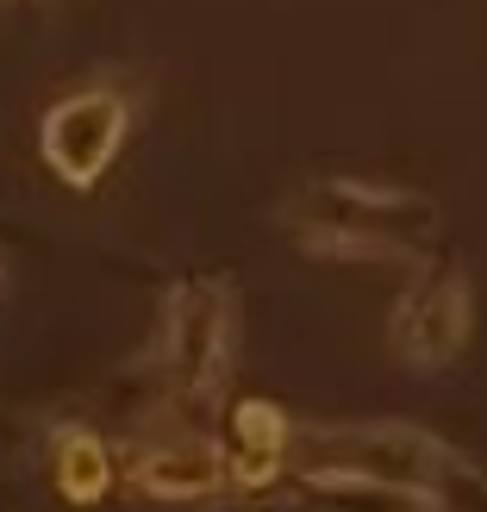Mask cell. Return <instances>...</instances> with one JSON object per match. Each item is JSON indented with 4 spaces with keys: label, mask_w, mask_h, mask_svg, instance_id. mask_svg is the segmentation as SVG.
I'll return each instance as SVG.
<instances>
[{
    "label": "cell",
    "mask_w": 487,
    "mask_h": 512,
    "mask_svg": "<svg viewBox=\"0 0 487 512\" xmlns=\"http://www.w3.org/2000/svg\"><path fill=\"white\" fill-rule=\"evenodd\" d=\"M281 225L300 250L338 256V263H413L438 238V200L400 182H356L319 175L281 200Z\"/></svg>",
    "instance_id": "1"
},
{
    "label": "cell",
    "mask_w": 487,
    "mask_h": 512,
    "mask_svg": "<svg viewBox=\"0 0 487 512\" xmlns=\"http://www.w3.org/2000/svg\"><path fill=\"white\" fill-rule=\"evenodd\" d=\"M450 469L456 456L444 450V438L400 419L331 425L300 456V481H363V488H406V494H431Z\"/></svg>",
    "instance_id": "2"
},
{
    "label": "cell",
    "mask_w": 487,
    "mask_h": 512,
    "mask_svg": "<svg viewBox=\"0 0 487 512\" xmlns=\"http://www.w3.org/2000/svg\"><path fill=\"white\" fill-rule=\"evenodd\" d=\"M232 281L219 275H194L169 294L163 306V338H157V369L169 381L175 400L188 406H213L225 375H232Z\"/></svg>",
    "instance_id": "3"
},
{
    "label": "cell",
    "mask_w": 487,
    "mask_h": 512,
    "mask_svg": "<svg viewBox=\"0 0 487 512\" xmlns=\"http://www.w3.org/2000/svg\"><path fill=\"white\" fill-rule=\"evenodd\" d=\"M125 132H132V94L113 88V82H94V88H75V94L44 107L38 150H44V163H50L57 182L94 188L125 150Z\"/></svg>",
    "instance_id": "4"
},
{
    "label": "cell",
    "mask_w": 487,
    "mask_h": 512,
    "mask_svg": "<svg viewBox=\"0 0 487 512\" xmlns=\"http://www.w3.org/2000/svg\"><path fill=\"white\" fill-rule=\"evenodd\" d=\"M469 331H475V288L456 263L425 269L413 288L394 300V319H388V338L400 350V363L413 369H444L469 350Z\"/></svg>",
    "instance_id": "5"
},
{
    "label": "cell",
    "mask_w": 487,
    "mask_h": 512,
    "mask_svg": "<svg viewBox=\"0 0 487 512\" xmlns=\"http://www.w3.org/2000/svg\"><path fill=\"white\" fill-rule=\"evenodd\" d=\"M132 488L150 500H207L219 488H232L225 469V444L213 438H169L132 456Z\"/></svg>",
    "instance_id": "6"
},
{
    "label": "cell",
    "mask_w": 487,
    "mask_h": 512,
    "mask_svg": "<svg viewBox=\"0 0 487 512\" xmlns=\"http://www.w3.org/2000/svg\"><path fill=\"white\" fill-rule=\"evenodd\" d=\"M232 450H225V469H232L238 488H263V481L281 475L288 463V444H294V425L275 400H238L232 406Z\"/></svg>",
    "instance_id": "7"
},
{
    "label": "cell",
    "mask_w": 487,
    "mask_h": 512,
    "mask_svg": "<svg viewBox=\"0 0 487 512\" xmlns=\"http://www.w3.org/2000/svg\"><path fill=\"white\" fill-rule=\"evenodd\" d=\"M50 475H57V494L69 506H94V500L113 494V456L88 425H63L57 431V444H50Z\"/></svg>",
    "instance_id": "8"
},
{
    "label": "cell",
    "mask_w": 487,
    "mask_h": 512,
    "mask_svg": "<svg viewBox=\"0 0 487 512\" xmlns=\"http://www.w3.org/2000/svg\"><path fill=\"white\" fill-rule=\"evenodd\" d=\"M306 494H319L325 512H438L431 494H406V488H363V481H300Z\"/></svg>",
    "instance_id": "9"
}]
</instances>
